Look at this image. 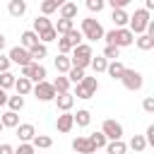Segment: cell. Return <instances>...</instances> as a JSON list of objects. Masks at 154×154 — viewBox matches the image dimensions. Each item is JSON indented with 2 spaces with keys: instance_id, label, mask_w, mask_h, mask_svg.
<instances>
[{
  "instance_id": "cell-20",
  "label": "cell",
  "mask_w": 154,
  "mask_h": 154,
  "mask_svg": "<svg viewBox=\"0 0 154 154\" xmlns=\"http://www.w3.org/2000/svg\"><path fill=\"white\" fill-rule=\"evenodd\" d=\"M53 29H55V34H58V36H65L70 29H75V22H72V19H63V17H60V19H58V24H55Z\"/></svg>"
},
{
  "instance_id": "cell-43",
  "label": "cell",
  "mask_w": 154,
  "mask_h": 154,
  "mask_svg": "<svg viewBox=\"0 0 154 154\" xmlns=\"http://www.w3.org/2000/svg\"><path fill=\"white\" fill-rule=\"evenodd\" d=\"M130 2H132V0H108V5H111L113 10H125Z\"/></svg>"
},
{
  "instance_id": "cell-13",
  "label": "cell",
  "mask_w": 154,
  "mask_h": 154,
  "mask_svg": "<svg viewBox=\"0 0 154 154\" xmlns=\"http://www.w3.org/2000/svg\"><path fill=\"white\" fill-rule=\"evenodd\" d=\"M72 149H75L77 154H94V152H96L87 137H75V140H72Z\"/></svg>"
},
{
  "instance_id": "cell-41",
  "label": "cell",
  "mask_w": 154,
  "mask_h": 154,
  "mask_svg": "<svg viewBox=\"0 0 154 154\" xmlns=\"http://www.w3.org/2000/svg\"><path fill=\"white\" fill-rule=\"evenodd\" d=\"M103 5H106V0H87L89 12H101V10H103Z\"/></svg>"
},
{
  "instance_id": "cell-6",
  "label": "cell",
  "mask_w": 154,
  "mask_h": 154,
  "mask_svg": "<svg viewBox=\"0 0 154 154\" xmlns=\"http://www.w3.org/2000/svg\"><path fill=\"white\" fill-rule=\"evenodd\" d=\"M22 77H26L29 82H43L46 79V67L41 65V63H29V65H24L22 67Z\"/></svg>"
},
{
  "instance_id": "cell-39",
  "label": "cell",
  "mask_w": 154,
  "mask_h": 154,
  "mask_svg": "<svg viewBox=\"0 0 154 154\" xmlns=\"http://www.w3.org/2000/svg\"><path fill=\"white\" fill-rule=\"evenodd\" d=\"M103 58H106V60H118V58H120V48L106 46V48H103Z\"/></svg>"
},
{
  "instance_id": "cell-34",
  "label": "cell",
  "mask_w": 154,
  "mask_h": 154,
  "mask_svg": "<svg viewBox=\"0 0 154 154\" xmlns=\"http://www.w3.org/2000/svg\"><path fill=\"white\" fill-rule=\"evenodd\" d=\"M65 77H67L70 82H75V84H79V82H82V79H84L87 75H84V70H79V67H70Z\"/></svg>"
},
{
  "instance_id": "cell-7",
  "label": "cell",
  "mask_w": 154,
  "mask_h": 154,
  "mask_svg": "<svg viewBox=\"0 0 154 154\" xmlns=\"http://www.w3.org/2000/svg\"><path fill=\"white\" fill-rule=\"evenodd\" d=\"M120 82H123V84H125V89H130V91H137V89H142V84H144L142 75H140L137 70H128V67H125V72H123V77H120Z\"/></svg>"
},
{
  "instance_id": "cell-4",
  "label": "cell",
  "mask_w": 154,
  "mask_h": 154,
  "mask_svg": "<svg viewBox=\"0 0 154 154\" xmlns=\"http://www.w3.org/2000/svg\"><path fill=\"white\" fill-rule=\"evenodd\" d=\"M128 22H130V31L140 36V34H144V29H147V24H149V12H147L144 7H142V10H135V14H132Z\"/></svg>"
},
{
  "instance_id": "cell-18",
  "label": "cell",
  "mask_w": 154,
  "mask_h": 154,
  "mask_svg": "<svg viewBox=\"0 0 154 154\" xmlns=\"http://www.w3.org/2000/svg\"><path fill=\"white\" fill-rule=\"evenodd\" d=\"M0 123H2V128H17L19 125V116L14 111H7V113L0 116Z\"/></svg>"
},
{
  "instance_id": "cell-46",
  "label": "cell",
  "mask_w": 154,
  "mask_h": 154,
  "mask_svg": "<svg viewBox=\"0 0 154 154\" xmlns=\"http://www.w3.org/2000/svg\"><path fill=\"white\" fill-rule=\"evenodd\" d=\"M144 142H147V144H154V125L147 128V137H144Z\"/></svg>"
},
{
  "instance_id": "cell-35",
  "label": "cell",
  "mask_w": 154,
  "mask_h": 154,
  "mask_svg": "<svg viewBox=\"0 0 154 154\" xmlns=\"http://www.w3.org/2000/svg\"><path fill=\"white\" fill-rule=\"evenodd\" d=\"M7 106H10V111H14V113L22 111V108H24V96H19V94H17V96H7Z\"/></svg>"
},
{
  "instance_id": "cell-1",
  "label": "cell",
  "mask_w": 154,
  "mask_h": 154,
  "mask_svg": "<svg viewBox=\"0 0 154 154\" xmlns=\"http://www.w3.org/2000/svg\"><path fill=\"white\" fill-rule=\"evenodd\" d=\"M103 38H106V46H116V48H123V46H132L135 41V34L130 29H111V31H103Z\"/></svg>"
},
{
  "instance_id": "cell-49",
  "label": "cell",
  "mask_w": 154,
  "mask_h": 154,
  "mask_svg": "<svg viewBox=\"0 0 154 154\" xmlns=\"http://www.w3.org/2000/svg\"><path fill=\"white\" fill-rule=\"evenodd\" d=\"M144 10H147V12L154 10V0H144Z\"/></svg>"
},
{
  "instance_id": "cell-9",
  "label": "cell",
  "mask_w": 154,
  "mask_h": 154,
  "mask_svg": "<svg viewBox=\"0 0 154 154\" xmlns=\"http://www.w3.org/2000/svg\"><path fill=\"white\" fill-rule=\"evenodd\" d=\"M101 132L106 135V140L111 142V140H123V125L120 123H116V120H103V128H101Z\"/></svg>"
},
{
  "instance_id": "cell-5",
  "label": "cell",
  "mask_w": 154,
  "mask_h": 154,
  "mask_svg": "<svg viewBox=\"0 0 154 154\" xmlns=\"http://www.w3.org/2000/svg\"><path fill=\"white\" fill-rule=\"evenodd\" d=\"M96 89H99V82H96V77H84V79L77 84V89H75V96H77V99H91V96L96 94Z\"/></svg>"
},
{
  "instance_id": "cell-52",
  "label": "cell",
  "mask_w": 154,
  "mask_h": 154,
  "mask_svg": "<svg viewBox=\"0 0 154 154\" xmlns=\"http://www.w3.org/2000/svg\"><path fill=\"white\" fill-rule=\"evenodd\" d=\"M0 132H2V123H0Z\"/></svg>"
},
{
  "instance_id": "cell-45",
  "label": "cell",
  "mask_w": 154,
  "mask_h": 154,
  "mask_svg": "<svg viewBox=\"0 0 154 154\" xmlns=\"http://www.w3.org/2000/svg\"><path fill=\"white\" fill-rule=\"evenodd\" d=\"M7 70H10V58L0 53V72H7Z\"/></svg>"
},
{
  "instance_id": "cell-50",
  "label": "cell",
  "mask_w": 154,
  "mask_h": 154,
  "mask_svg": "<svg viewBox=\"0 0 154 154\" xmlns=\"http://www.w3.org/2000/svg\"><path fill=\"white\" fill-rule=\"evenodd\" d=\"M5 43H7V38H5L2 34H0V53H2V48H5Z\"/></svg>"
},
{
  "instance_id": "cell-51",
  "label": "cell",
  "mask_w": 154,
  "mask_h": 154,
  "mask_svg": "<svg viewBox=\"0 0 154 154\" xmlns=\"http://www.w3.org/2000/svg\"><path fill=\"white\" fill-rule=\"evenodd\" d=\"M51 2H55V5H58V7H60V5H65V2H67V0H51Z\"/></svg>"
},
{
  "instance_id": "cell-26",
  "label": "cell",
  "mask_w": 154,
  "mask_h": 154,
  "mask_svg": "<svg viewBox=\"0 0 154 154\" xmlns=\"http://www.w3.org/2000/svg\"><path fill=\"white\" fill-rule=\"evenodd\" d=\"M51 144H53V140L48 135H34V140H31V147L34 149H48Z\"/></svg>"
},
{
  "instance_id": "cell-29",
  "label": "cell",
  "mask_w": 154,
  "mask_h": 154,
  "mask_svg": "<svg viewBox=\"0 0 154 154\" xmlns=\"http://www.w3.org/2000/svg\"><path fill=\"white\" fill-rule=\"evenodd\" d=\"M111 19H113V24L118 26V29H123L125 24H128V14H125V10H113V14H111Z\"/></svg>"
},
{
  "instance_id": "cell-21",
  "label": "cell",
  "mask_w": 154,
  "mask_h": 154,
  "mask_svg": "<svg viewBox=\"0 0 154 154\" xmlns=\"http://www.w3.org/2000/svg\"><path fill=\"white\" fill-rule=\"evenodd\" d=\"M46 53H48V48H46V43H36L34 48H29V58H31L34 63H38L41 58H46Z\"/></svg>"
},
{
  "instance_id": "cell-10",
  "label": "cell",
  "mask_w": 154,
  "mask_h": 154,
  "mask_svg": "<svg viewBox=\"0 0 154 154\" xmlns=\"http://www.w3.org/2000/svg\"><path fill=\"white\" fill-rule=\"evenodd\" d=\"M10 63H14V65H29V63H34L31 58H29V51L26 48H22V46H14V48H10Z\"/></svg>"
},
{
  "instance_id": "cell-12",
  "label": "cell",
  "mask_w": 154,
  "mask_h": 154,
  "mask_svg": "<svg viewBox=\"0 0 154 154\" xmlns=\"http://www.w3.org/2000/svg\"><path fill=\"white\" fill-rule=\"evenodd\" d=\"M14 130H17L19 142H31V140H34V135H36V130H34V125H31V123H22V125H17Z\"/></svg>"
},
{
  "instance_id": "cell-25",
  "label": "cell",
  "mask_w": 154,
  "mask_h": 154,
  "mask_svg": "<svg viewBox=\"0 0 154 154\" xmlns=\"http://www.w3.org/2000/svg\"><path fill=\"white\" fill-rule=\"evenodd\" d=\"M72 120L79 125V128H87L89 125V120H91V113L87 111V108H82V111H77V113H72Z\"/></svg>"
},
{
  "instance_id": "cell-37",
  "label": "cell",
  "mask_w": 154,
  "mask_h": 154,
  "mask_svg": "<svg viewBox=\"0 0 154 154\" xmlns=\"http://www.w3.org/2000/svg\"><path fill=\"white\" fill-rule=\"evenodd\" d=\"M91 67H94V72H106V65H108V60L103 58V55H99V58H91V63H89Z\"/></svg>"
},
{
  "instance_id": "cell-8",
  "label": "cell",
  "mask_w": 154,
  "mask_h": 154,
  "mask_svg": "<svg viewBox=\"0 0 154 154\" xmlns=\"http://www.w3.org/2000/svg\"><path fill=\"white\" fill-rule=\"evenodd\" d=\"M31 91H34V96L38 99V101H53L58 94H55V89H53V84L51 82H38L36 87H31Z\"/></svg>"
},
{
  "instance_id": "cell-27",
  "label": "cell",
  "mask_w": 154,
  "mask_h": 154,
  "mask_svg": "<svg viewBox=\"0 0 154 154\" xmlns=\"http://www.w3.org/2000/svg\"><path fill=\"white\" fill-rule=\"evenodd\" d=\"M60 17H63V19H75V17H77V5H75V2L60 5Z\"/></svg>"
},
{
  "instance_id": "cell-23",
  "label": "cell",
  "mask_w": 154,
  "mask_h": 154,
  "mask_svg": "<svg viewBox=\"0 0 154 154\" xmlns=\"http://www.w3.org/2000/svg\"><path fill=\"white\" fill-rule=\"evenodd\" d=\"M51 84H53L55 94H65V91L70 89V79H67L65 75H58V77H55V82H51Z\"/></svg>"
},
{
  "instance_id": "cell-33",
  "label": "cell",
  "mask_w": 154,
  "mask_h": 154,
  "mask_svg": "<svg viewBox=\"0 0 154 154\" xmlns=\"http://www.w3.org/2000/svg\"><path fill=\"white\" fill-rule=\"evenodd\" d=\"M65 38L70 41V46H72V48H77V46L82 43V38H84V36H82V31H77V29H70V31L65 34Z\"/></svg>"
},
{
  "instance_id": "cell-31",
  "label": "cell",
  "mask_w": 154,
  "mask_h": 154,
  "mask_svg": "<svg viewBox=\"0 0 154 154\" xmlns=\"http://www.w3.org/2000/svg\"><path fill=\"white\" fill-rule=\"evenodd\" d=\"M87 140L91 142V147H94V149H101V147H106V142H108L103 132H91V135H89Z\"/></svg>"
},
{
  "instance_id": "cell-19",
  "label": "cell",
  "mask_w": 154,
  "mask_h": 154,
  "mask_svg": "<svg viewBox=\"0 0 154 154\" xmlns=\"http://www.w3.org/2000/svg\"><path fill=\"white\" fill-rule=\"evenodd\" d=\"M125 149H128V144H125L123 140H111V142H106V152H108V154H125Z\"/></svg>"
},
{
  "instance_id": "cell-44",
  "label": "cell",
  "mask_w": 154,
  "mask_h": 154,
  "mask_svg": "<svg viewBox=\"0 0 154 154\" xmlns=\"http://www.w3.org/2000/svg\"><path fill=\"white\" fill-rule=\"evenodd\" d=\"M142 108H144L147 113H154V99H152V96H147V99L142 101Z\"/></svg>"
},
{
  "instance_id": "cell-14",
  "label": "cell",
  "mask_w": 154,
  "mask_h": 154,
  "mask_svg": "<svg viewBox=\"0 0 154 154\" xmlns=\"http://www.w3.org/2000/svg\"><path fill=\"white\" fill-rule=\"evenodd\" d=\"M19 41H22V43H19V46H22V48H26V51H29V48H34V46H36V43H38V34H36V31H34V29H29V31H24V34H22V36H19Z\"/></svg>"
},
{
  "instance_id": "cell-32",
  "label": "cell",
  "mask_w": 154,
  "mask_h": 154,
  "mask_svg": "<svg viewBox=\"0 0 154 154\" xmlns=\"http://www.w3.org/2000/svg\"><path fill=\"white\" fill-rule=\"evenodd\" d=\"M14 79H17V77H14L10 70H7V72H0V89L7 91L10 87H14Z\"/></svg>"
},
{
  "instance_id": "cell-28",
  "label": "cell",
  "mask_w": 154,
  "mask_h": 154,
  "mask_svg": "<svg viewBox=\"0 0 154 154\" xmlns=\"http://www.w3.org/2000/svg\"><path fill=\"white\" fill-rule=\"evenodd\" d=\"M135 43H137L140 51H152V48H154V38L147 36V34H140V36L135 38Z\"/></svg>"
},
{
  "instance_id": "cell-22",
  "label": "cell",
  "mask_w": 154,
  "mask_h": 154,
  "mask_svg": "<svg viewBox=\"0 0 154 154\" xmlns=\"http://www.w3.org/2000/svg\"><path fill=\"white\" fill-rule=\"evenodd\" d=\"M70 67H72L70 55H63V53H60V55L55 58V70H58L60 75H67V70H70Z\"/></svg>"
},
{
  "instance_id": "cell-36",
  "label": "cell",
  "mask_w": 154,
  "mask_h": 154,
  "mask_svg": "<svg viewBox=\"0 0 154 154\" xmlns=\"http://www.w3.org/2000/svg\"><path fill=\"white\" fill-rule=\"evenodd\" d=\"M55 38H58V34H55V29H53V26L38 34V43H51V41H55Z\"/></svg>"
},
{
  "instance_id": "cell-16",
  "label": "cell",
  "mask_w": 154,
  "mask_h": 154,
  "mask_svg": "<svg viewBox=\"0 0 154 154\" xmlns=\"http://www.w3.org/2000/svg\"><path fill=\"white\" fill-rule=\"evenodd\" d=\"M7 12L12 14V17H24V12H26V2L24 0H10V5H7Z\"/></svg>"
},
{
  "instance_id": "cell-42",
  "label": "cell",
  "mask_w": 154,
  "mask_h": 154,
  "mask_svg": "<svg viewBox=\"0 0 154 154\" xmlns=\"http://www.w3.org/2000/svg\"><path fill=\"white\" fill-rule=\"evenodd\" d=\"M12 154H34V147H31L29 142H22V144H19V147H17Z\"/></svg>"
},
{
  "instance_id": "cell-38",
  "label": "cell",
  "mask_w": 154,
  "mask_h": 154,
  "mask_svg": "<svg viewBox=\"0 0 154 154\" xmlns=\"http://www.w3.org/2000/svg\"><path fill=\"white\" fill-rule=\"evenodd\" d=\"M130 147H132L135 152H144V149H147V142H144V137H142V135H132Z\"/></svg>"
},
{
  "instance_id": "cell-47",
  "label": "cell",
  "mask_w": 154,
  "mask_h": 154,
  "mask_svg": "<svg viewBox=\"0 0 154 154\" xmlns=\"http://www.w3.org/2000/svg\"><path fill=\"white\" fill-rule=\"evenodd\" d=\"M14 149L10 147V144H0V154H12Z\"/></svg>"
},
{
  "instance_id": "cell-40",
  "label": "cell",
  "mask_w": 154,
  "mask_h": 154,
  "mask_svg": "<svg viewBox=\"0 0 154 154\" xmlns=\"http://www.w3.org/2000/svg\"><path fill=\"white\" fill-rule=\"evenodd\" d=\"M55 10H58V5H55V2H51V0H43V2H41V14H46V17H48V14H51V12H55Z\"/></svg>"
},
{
  "instance_id": "cell-24",
  "label": "cell",
  "mask_w": 154,
  "mask_h": 154,
  "mask_svg": "<svg viewBox=\"0 0 154 154\" xmlns=\"http://www.w3.org/2000/svg\"><path fill=\"white\" fill-rule=\"evenodd\" d=\"M14 89H17L19 96H26V94L31 91V82H29L26 77H17V79H14Z\"/></svg>"
},
{
  "instance_id": "cell-2",
  "label": "cell",
  "mask_w": 154,
  "mask_h": 154,
  "mask_svg": "<svg viewBox=\"0 0 154 154\" xmlns=\"http://www.w3.org/2000/svg\"><path fill=\"white\" fill-rule=\"evenodd\" d=\"M72 67H79V70H87L89 63H91V46L87 43H79L77 48H72V58H70Z\"/></svg>"
},
{
  "instance_id": "cell-48",
  "label": "cell",
  "mask_w": 154,
  "mask_h": 154,
  "mask_svg": "<svg viewBox=\"0 0 154 154\" xmlns=\"http://www.w3.org/2000/svg\"><path fill=\"white\" fill-rule=\"evenodd\" d=\"M5 103H7V91L0 89V106H5Z\"/></svg>"
},
{
  "instance_id": "cell-30",
  "label": "cell",
  "mask_w": 154,
  "mask_h": 154,
  "mask_svg": "<svg viewBox=\"0 0 154 154\" xmlns=\"http://www.w3.org/2000/svg\"><path fill=\"white\" fill-rule=\"evenodd\" d=\"M53 24H51V19L46 17V14H41V17H36L34 19V31L36 34H41V31H46V29H51Z\"/></svg>"
},
{
  "instance_id": "cell-11",
  "label": "cell",
  "mask_w": 154,
  "mask_h": 154,
  "mask_svg": "<svg viewBox=\"0 0 154 154\" xmlns=\"http://www.w3.org/2000/svg\"><path fill=\"white\" fill-rule=\"evenodd\" d=\"M72 125H75V120H72V113H70V111H63V113L58 116V123H55L58 132H70V130H72Z\"/></svg>"
},
{
  "instance_id": "cell-15",
  "label": "cell",
  "mask_w": 154,
  "mask_h": 154,
  "mask_svg": "<svg viewBox=\"0 0 154 154\" xmlns=\"http://www.w3.org/2000/svg\"><path fill=\"white\" fill-rule=\"evenodd\" d=\"M53 101L58 103V108H60V111H70V108H72V103H75V96H72L70 91H65V94H58Z\"/></svg>"
},
{
  "instance_id": "cell-3",
  "label": "cell",
  "mask_w": 154,
  "mask_h": 154,
  "mask_svg": "<svg viewBox=\"0 0 154 154\" xmlns=\"http://www.w3.org/2000/svg\"><path fill=\"white\" fill-rule=\"evenodd\" d=\"M82 36L89 41H99V38H103V26L96 19L87 17V19H82Z\"/></svg>"
},
{
  "instance_id": "cell-17",
  "label": "cell",
  "mask_w": 154,
  "mask_h": 154,
  "mask_svg": "<svg viewBox=\"0 0 154 154\" xmlns=\"http://www.w3.org/2000/svg\"><path fill=\"white\" fill-rule=\"evenodd\" d=\"M106 72H108L113 79H120V77H123V72H125V65H123L120 60H113V63H108V65H106Z\"/></svg>"
}]
</instances>
